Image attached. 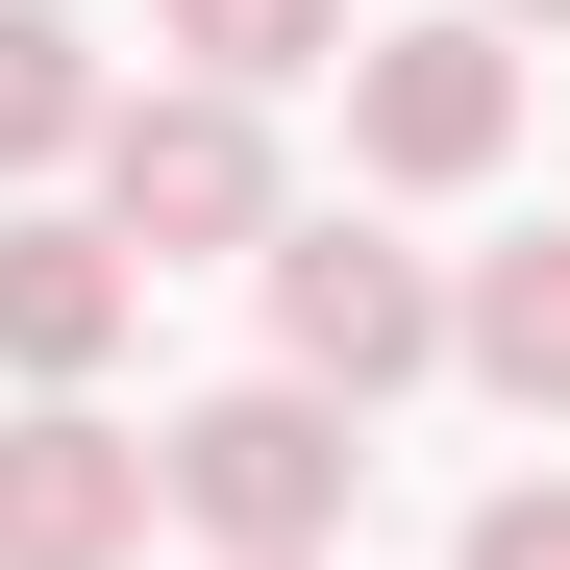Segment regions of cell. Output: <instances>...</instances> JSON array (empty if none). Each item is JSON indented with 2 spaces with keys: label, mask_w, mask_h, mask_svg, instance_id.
Returning <instances> with one entry per match:
<instances>
[{
  "label": "cell",
  "mask_w": 570,
  "mask_h": 570,
  "mask_svg": "<svg viewBox=\"0 0 570 570\" xmlns=\"http://www.w3.org/2000/svg\"><path fill=\"white\" fill-rule=\"evenodd\" d=\"M347 497H372V446H347V397H298V372L149 422V521H199V570H323Z\"/></svg>",
  "instance_id": "obj_1"
},
{
  "label": "cell",
  "mask_w": 570,
  "mask_h": 570,
  "mask_svg": "<svg viewBox=\"0 0 570 570\" xmlns=\"http://www.w3.org/2000/svg\"><path fill=\"white\" fill-rule=\"evenodd\" d=\"M75 149H100V248H125V273H174V248H273V125L224 100V75L100 100Z\"/></svg>",
  "instance_id": "obj_2"
},
{
  "label": "cell",
  "mask_w": 570,
  "mask_h": 570,
  "mask_svg": "<svg viewBox=\"0 0 570 570\" xmlns=\"http://www.w3.org/2000/svg\"><path fill=\"white\" fill-rule=\"evenodd\" d=\"M273 372L372 422L397 372H446V273H422V248H372V224H273Z\"/></svg>",
  "instance_id": "obj_3"
},
{
  "label": "cell",
  "mask_w": 570,
  "mask_h": 570,
  "mask_svg": "<svg viewBox=\"0 0 570 570\" xmlns=\"http://www.w3.org/2000/svg\"><path fill=\"white\" fill-rule=\"evenodd\" d=\"M347 149L397 174V199H471V174L521 149V50L497 26H347Z\"/></svg>",
  "instance_id": "obj_4"
},
{
  "label": "cell",
  "mask_w": 570,
  "mask_h": 570,
  "mask_svg": "<svg viewBox=\"0 0 570 570\" xmlns=\"http://www.w3.org/2000/svg\"><path fill=\"white\" fill-rule=\"evenodd\" d=\"M149 546V446L100 397H26L0 422V570H125Z\"/></svg>",
  "instance_id": "obj_5"
},
{
  "label": "cell",
  "mask_w": 570,
  "mask_h": 570,
  "mask_svg": "<svg viewBox=\"0 0 570 570\" xmlns=\"http://www.w3.org/2000/svg\"><path fill=\"white\" fill-rule=\"evenodd\" d=\"M125 323H149V273H125L100 224H0V372H26V397H75Z\"/></svg>",
  "instance_id": "obj_6"
},
{
  "label": "cell",
  "mask_w": 570,
  "mask_h": 570,
  "mask_svg": "<svg viewBox=\"0 0 570 570\" xmlns=\"http://www.w3.org/2000/svg\"><path fill=\"white\" fill-rule=\"evenodd\" d=\"M446 372H497L521 422H570V224H521V248L446 273Z\"/></svg>",
  "instance_id": "obj_7"
},
{
  "label": "cell",
  "mask_w": 570,
  "mask_h": 570,
  "mask_svg": "<svg viewBox=\"0 0 570 570\" xmlns=\"http://www.w3.org/2000/svg\"><path fill=\"white\" fill-rule=\"evenodd\" d=\"M75 125H100V26L75 0H0V174H50Z\"/></svg>",
  "instance_id": "obj_8"
},
{
  "label": "cell",
  "mask_w": 570,
  "mask_h": 570,
  "mask_svg": "<svg viewBox=\"0 0 570 570\" xmlns=\"http://www.w3.org/2000/svg\"><path fill=\"white\" fill-rule=\"evenodd\" d=\"M174 50L224 75V100H273V75H347V0H149Z\"/></svg>",
  "instance_id": "obj_9"
},
{
  "label": "cell",
  "mask_w": 570,
  "mask_h": 570,
  "mask_svg": "<svg viewBox=\"0 0 570 570\" xmlns=\"http://www.w3.org/2000/svg\"><path fill=\"white\" fill-rule=\"evenodd\" d=\"M446 570H570V471H521V497H471V546Z\"/></svg>",
  "instance_id": "obj_10"
},
{
  "label": "cell",
  "mask_w": 570,
  "mask_h": 570,
  "mask_svg": "<svg viewBox=\"0 0 570 570\" xmlns=\"http://www.w3.org/2000/svg\"><path fill=\"white\" fill-rule=\"evenodd\" d=\"M497 26H570V0H497Z\"/></svg>",
  "instance_id": "obj_11"
}]
</instances>
